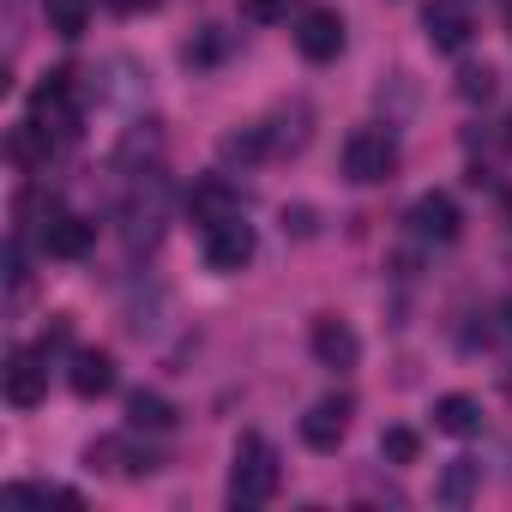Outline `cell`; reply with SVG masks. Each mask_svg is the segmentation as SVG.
<instances>
[{
  "mask_svg": "<svg viewBox=\"0 0 512 512\" xmlns=\"http://www.w3.org/2000/svg\"><path fill=\"white\" fill-rule=\"evenodd\" d=\"M278 446L266 434H241L235 440V458H229V506L235 512H253V506H266L278 494Z\"/></svg>",
  "mask_w": 512,
  "mask_h": 512,
  "instance_id": "6da1fadb",
  "label": "cell"
},
{
  "mask_svg": "<svg viewBox=\"0 0 512 512\" xmlns=\"http://www.w3.org/2000/svg\"><path fill=\"white\" fill-rule=\"evenodd\" d=\"M253 253H260V235H253L247 217H229V223L205 229V266L211 272H241V266H253Z\"/></svg>",
  "mask_w": 512,
  "mask_h": 512,
  "instance_id": "5b68a950",
  "label": "cell"
},
{
  "mask_svg": "<svg viewBox=\"0 0 512 512\" xmlns=\"http://www.w3.org/2000/svg\"><path fill=\"white\" fill-rule=\"evenodd\" d=\"M223 55H229V37H223L217 25H205V31L187 43V61H193V67H217Z\"/></svg>",
  "mask_w": 512,
  "mask_h": 512,
  "instance_id": "7402d4cb",
  "label": "cell"
},
{
  "mask_svg": "<svg viewBox=\"0 0 512 512\" xmlns=\"http://www.w3.org/2000/svg\"><path fill=\"white\" fill-rule=\"evenodd\" d=\"M67 380H73V392H79V398L91 404V398H109L121 374H115V356H109V350H79V356H73V374H67Z\"/></svg>",
  "mask_w": 512,
  "mask_h": 512,
  "instance_id": "9a60e30c",
  "label": "cell"
},
{
  "mask_svg": "<svg viewBox=\"0 0 512 512\" xmlns=\"http://www.w3.org/2000/svg\"><path fill=\"white\" fill-rule=\"evenodd\" d=\"M476 488H482V464H476V458H452V464L440 470V482H434V500H440V506H470Z\"/></svg>",
  "mask_w": 512,
  "mask_h": 512,
  "instance_id": "d6986e66",
  "label": "cell"
},
{
  "mask_svg": "<svg viewBox=\"0 0 512 512\" xmlns=\"http://www.w3.org/2000/svg\"><path fill=\"white\" fill-rule=\"evenodd\" d=\"M458 97L464 103H488L494 97V67H464L458 73Z\"/></svg>",
  "mask_w": 512,
  "mask_h": 512,
  "instance_id": "603a6c76",
  "label": "cell"
},
{
  "mask_svg": "<svg viewBox=\"0 0 512 512\" xmlns=\"http://www.w3.org/2000/svg\"><path fill=\"white\" fill-rule=\"evenodd\" d=\"M422 31H428V43L440 55H458V49H470L476 19H470L464 0H428V7H422Z\"/></svg>",
  "mask_w": 512,
  "mask_h": 512,
  "instance_id": "ba28073f",
  "label": "cell"
},
{
  "mask_svg": "<svg viewBox=\"0 0 512 512\" xmlns=\"http://www.w3.org/2000/svg\"><path fill=\"white\" fill-rule=\"evenodd\" d=\"M85 458H91V470H115V476H151V470L163 464V452L133 446V434H103Z\"/></svg>",
  "mask_w": 512,
  "mask_h": 512,
  "instance_id": "4fadbf2b",
  "label": "cell"
},
{
  "mask_svg": "<svg viewBox=\"0 0 512 512\" xmlns=\"http://www.w3.org/2000/svg\"><path fill=\"white\" fill-rule=\"evenodd\" d=\"M241 19L247 25H278V19H290V0H241Z\"/></svg>",
  "mask_w": 512,
  "mask_h": 512,
  "instance_id": "cb8c5ba5",
  "label": "cell"
},
{
  "mask_svg": "<svg viewBox=\"0 0 512 512\" xmlns=\"http://www.w3.org/2000/svg\"><path fill=\"white\" fill-rule=\"evenodd\" d=\"M296 49H302V61H314V67L338 61V55H344V19H338L332 7L302 13V19H296Z\"/></svg>",
  "mask_w": 512,
  "mask_h": 512,
  "instance_id": "30bf717a",
  "label": "cell"
},
{
  "mask_svg": "<svg viewBox=\"0 0 512 512\" xmlns=\"http://www.w3.org/2000/svg\"><path fill=\"white\" fill-rule=\"evenodd\" d=\"M175 422H181V410L163 392H133L127 398V428L133 434H175Z\"/></svg>",
  "mask_w": 512,
  "mask_h": 512,
  "instance_id": "2e32d148",
  "label": "cell"
},
{
  "mask_svg": "<svg viewBox=\"0 0 512 512\" xmlns=\"http://www.w3.org/2000/svg\"><path fill=\"white\" fill-rule=\"evenodd\" d=\"M350 416H356V404H350L344 392L308 404V416H302V446H314V452H338L344 434H350Z\"/></svg>",
  "mask_w": 512,
  "mask_h": 512,
  "instance_id": "9c48e42d",
  "label": "cell"
},
{
  "mask_svg": "<svg viewBox=\"0 0 512 512\" xmlns=\"http://www.w3.org/2000/svg\"><path fill=\"white\" fill-rule=\"evenodd\" d=\"M308 350H314L320 368H338V374L362 362V338H356V326L338 320V314H320V320L308 326Z\"/></svg>",
  "mask_w": 512,
  "mask_h": 512,
  "instance_id": "52a82bcc",
  "label": "cell"
},
{
  "mask_svg": "<svg viewBox=\"0 0 512 512\" xmlns=\"http://www.w3.org/2000/svg\"><path fill=\"white\" fill-rule=\"evenodd\" d=\"M344 175L356 187H374V181H392L398 175V139L392 127H356L344 139Z\"/></svg>",
  "mask_w": 512,
  "mask_h": 512,
  "instance_id": "277c9868",
  "label": "cell"
},
{
  "mask_svg": "<svg viewBox=\"0 0 512 512\" xmlns=\"http://www.w3.org/2000/svg\"><path fill=\"white\" fill-rule=\"evenodd\" d=\"M109 7H115V13H151L157 0H109Z\"/></svg>",
  "mask_w": 512,
  "mask_h": 512,
  "instance_id": "484cf974",
  "label": "cell"
},
{
  "mask_svg": "<svg viewBox=\"0 0 512 512\" xmlns=\"http://www.w3.org/2000/svg\"><path fill=\"white\" fill-rule=\"evenodd\" d=\"M163 217H169V181H163L157 163H145V169H133V187H127V199H121L127 247H157Z\"/></svg>",
  "mask_w": 512,
  "mask_h": 512,
  "instance_id": "7a4b0ae2",
  "label": "cell"
},
{
  "mask_svg": "<svg viewBox=\"0 0 512 512\" xmlns=\"http://www.w3.org/2000/svg\"><path fill=\"white\" fill-rule=\"evenodd\" d=\"M434 428L452 434V440H464V434L482 428V404L470 392H446V398H434Z\"/></svg>",
  "mask_w": 512,
  "mask_h": 512,
  "instance_id": "ac0fdd59",
  "label": "cell"
},
{
  "mask_svg": "<svg viewBox=\"0 0 512 512\" xmlns=\"http://www.w3.org/2000/svg\"><path fill=\"white\" fill-rule=\"evenodd\" d=\"M229 217H241V193H235L223 175H199V181L187 187V223L217 229V223H229Z\"/></svg>",
  "mask_w": 512,
  "mask_h": 512,
  "instance_id": "8fae6325",
  "label": "cell"
},
{
  "mask_svg": "<svg viewBox=\"0 0 512 512\" xmlns=\"http://www.w3.org/2000/svg\"><path fill=\"white\" fill-rule=\"evenodd\" d=\"M0 386H7V404H13V410H37V404L49 398V356H43V350H13Z\"/></svg>",
  "mask_w": 512,
  "mask_h": 512,
  "instance_id": "8992f818",
  "label": "cell"
},
{
  "mask_svg": "<svg viewBox=\"0 0 512 512\" xmlns=\"http://www.w3.org/2000/svg\"><path fill=\"white\" fill-rule=\"evenodd\" d=\"M217 157L223 163H260V157H272V133L260 127V121H247V127H229L223 139H217Z\"/></svg>",
  "mask_w": 512,
  "mask_h": 512,
  "instance_id": "e0dca14e",
  "label": "cell"
},
{
  "mask_svg": "<svg viewBox=\"0 0 512 512\" xmlns=\"http://www.w3.org/2000/svg\"><path fill=\"white\" fill-rule=\"evenodd\" d=\"M506 139H512V133H506Z\"/></svg>",
  "mask_w": 512,
  "mask_h": 512,
  "instance_id": "f1b7e54d",
  "label": "cell"
},
{
  "mask_svg": "<svg viewBox=\"0 0 512 512\" xmlns=\"http://www.w3.org/2000/svg\"><path fill=\"white\" fill-rule=\"evenodd\" d=\"M416 452H422V434L416 428H386L380 434V458L386 464H416Z\"/></svg>",
  "mask_w": 512,
  "mask_h": 512,
  "instance_id": "44dd1931",
  "label": "cell"
},
{
  "mask_svg": "<svg viewBox=\"0 0 512 512\" xmlns=\"http://www.w3.org/2000/svg\"><path fill=\"white\" fill-rule=\"evenodd\" d=\"M488 338H494V344H512V302H500V308H494V326H488Z\"/></svg>",
  "mask_w": 512,
  "mask_h": 512,
  "instance_id": "d4e9b609",
  "label": "cell"
},
{
  "mask_svg": "<svg viewBox=\"0 0 512 512\" xmlns=\"http://www.w3.org/2000/svg\"><path fill=\"white\" fill-rule=\"evenodd\" d=\"M31 121L61 145V139H79V121H85V91H79V73H49L37 91H31Z\"/></svg>",
  "mask_w": 512,
  "mask_h": 512,
  "instance_id": "3957f363",
  "label": "cell"
},
{
  "mask_svg": "<svg viewBox=\"0 0 512 512\" xmlns=\"http://www.w3.org/2000/svg\"><path fill=\"white\" fill-rule=\"evenodd\" d=\"M506 31H512V0H506Z\"/></svg>",
  "mask_w": 512,
  "mask_h": 512,
  "instance_id": "4316f807",
  "label": "cell"
},
{
  "mask_svg": "<svg viewBox=\"0 0 512 512\" xmlns=\"http://www.w3.org/2000/svg\"><path fill=\"white\" fill-rule=\"evenodd\" d=\"M506 398H512V374H506Z\"/></svg>",
  "mask_w": 512,
  "mask_h": 512,
  "instance_id": "83f0119b",
  "label": "cell"
},
{
  "mask_svg": "<svg viewBox=\"0 0 512 512\" xmlns=\"http://www.w3.org/2000/svg\"><path fill=\"white\" fill-rule=\"evenodd\" d=\"M410 235L416 241H458V229H464V211H458V199L452 193H422L416 205H410Z\"/></svg>",
  "mask_w": 512,
  "mask_h": 512,
  "instance_id": "7c38bea8",
  "label": "cell"
},
{
  "mask_svg": "<svg viewBox=\"0 0 512 512\" xmlns=\"http://www.w3.org/2000/svg\"><path fill=\"white\" fill-rule=\"evenodd\" d=\"M43 13H49V31L67 43L91 31V0H43Z\"/></svg>",
  "mask_w": 512,
  "mask_h": 512,
  "instance_id": "ffe728a7",
  "label": "cell"
},
{
  "mask_svg": "<svg viewBox=\"0 0 512 512\" xmlns=\"http://www.w3.org/2000/svg\"><path fill=\"white\" fill-rule=\"evenodd\" d=\"M91 241H97L91 217H73V211H49L43 217V253H49V260H85Z\"/></svg>",
  "mask_w": 512,
  "mask_h": 512,
  "instance_id": "5bb4252c",
  "label": "cell"
}]
</instances>
